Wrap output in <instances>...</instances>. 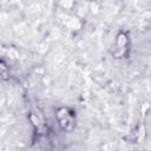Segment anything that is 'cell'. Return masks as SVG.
I'll use <instances>...</instances> for the list:
<instances>
[{"mask_svg": "<svg viewBox=\"0 0 151 151\" xmlns=\"http://www.w3.org/2000/svg\"><path fill=\"white\" fill-rule=\"evenodd\" d=\"M57 117H58L60 126L64 130L73 129V126H74V116L72 114V112L68 109H65V107L60 109L57 113Z\"/></svg>", "mask_w": 151, "mask_h": 151, "instance_id": "1", "label": "cell"}, {"mask_svg": "<svg viewBox=\"0 0 151 151\" xmlns=\"http://www.w3.org/2000/svg\"><path fill=\"white\" fill-rule=\"evenodd\" d=\"M127 47V37L124 33H120L117 38V48L120 52V54L123 53V51Z\"/></svg>", "mask_w": 151, "mask_h": 151, "instance_id": "2", "label": "cell"}]
</instances>
